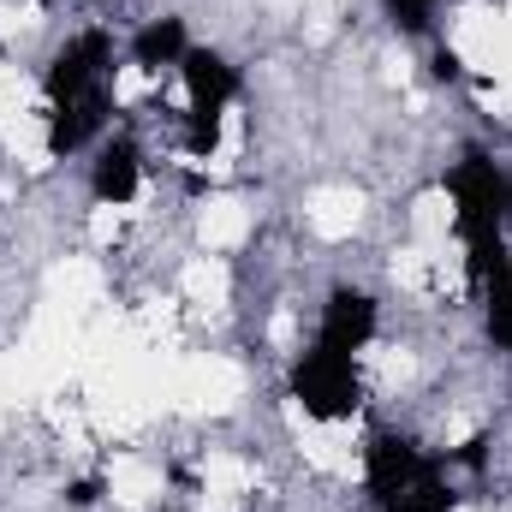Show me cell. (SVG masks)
Segmentation results:
<instances>
[{"mask_svg": "<svg viewBox=\"0 0 512 512\" xmlns=\"http://www.w3.org/2000/svg\"><path fill=\"white\" fill-rule=\"evenodd\" d=\"M114 36L102 24L66 36L42 72V102H48V155H78L102 143L114 126Z\"/></svg>", "mask_w": 512, "mask_h": 512, "instance_id": "cell-1", "label": "cell"}, {"mask_svg": "<svg viewBox=\"0 0 512 512\" xmlns=\"http://www.w3.org/2000/svg\"><path fill=\"white\" fill-rule=\"evenodd\" d=\"M364 489L382 512H459L447 459L423 453L399 429H370L364 435Z\"/></svg>", "mask_w": 512, "mask_h": 512, "instance_id": "cell-2", "label": "cell"}, {"mask_svg": "<svg viewBox=\"0 0 512 512\" xmlns=\"http://www.w3.org/2000/svg\"><path fill=\"white\" fill-rule=\"evenodd\" d=\"M447 203L465 245V274L477 280L495 256H507V167H495L489 149H465L447 167Z\"/></svg>", "mask_w": 512, "mask_h": 512, "instance_id": "cell-3", "label": "cell"}, {"mask_svg": "<svg viewBox=\"0 0 512 512\" xmlns=\"http://www.w3.org/2000/svg\"><path fill=\"white\" fill-rule=\"evenodd\" d=\"M179 78H185V149L191 155H215L221 149V126H227V108L239 102V66L215 48H197L179 60Z\"/></svg>", "mask_w": 512, "mask_h": 512, "instance_id": "cell-4", "label": "cell"}, {"mask_svg": "<svg viewBox=\"0 0 512 512\" xmlns=\"http://www.w3.org/2000/svg\"><path fill=\"white\" fill-rule=\"evenodd\" d=\"M286 387H292L298 411H304V417H316V423H346V417H358V411H364L358 358L328 352V346H316V340L298 352V364H292Z\"/></svg>", "mask_w": 512, "mask_h": 512, "instance_id": "cell-5", "label": "cell"}, {"mask_svg": "<svg viewBox=\"0 0 512 512\" xmlns=\"http://www.w3.org/2000/svg\"><path fill=\"white\" fill-rule=\"evenodd\" d=\"M376 328H382V304L364 286H334L322 298V316H316V346L346 352V358H364L370 340H376Z\"/></svg>", "mask_w": 512, "mask_h": 512, "instance_id": "cell-6", "label": "cell"}, {"mask_svg": "<svg viewBox=\"0 0 512 512\" xmlns=\"http://www.w3.org/2000/svg\"><path fill=\"white\" fill-rule=\"evenodd\" d=\"M137 185H143V149H137V137L131 131H108L96 143V161H90V197L102 209H126L131 197H137Z\"/></svg>", "mask_w": 512, "mask_h": 512, "instance_id": "cell-7", "label": "cell"}, {"mask_svg": "<svg viewBox=\"0 0 512 512\" xmlns=\"http://www.w3.org/2000/svg\"><path fill=\"white\" fill-rule=\"evenodd\" d=\"M477 298H483V328H489V346L512 352V251L495 256L477 280Z\"/></svg>", "mask_w": 512, "mask_h": 512, "instance_id": "cell-8", "label": "cell"}, {"mask_svg": "<svg viewBox=\"0 0 512 512\" xmlns=\"http://www.w3.org/2000/svg\"><path fill=\"white\" fill-rule=\"evenodd\" d=\"M191 54V36H185V18H149L137 36H131V66L143 72H179V60Z\"/></svg>", "mask_w": 512, "mask_h": 512, "instance_id": "cell-9", "label": "cell"}, {"mask_svg": "<svg viewBox=\"0 0 512 512\" xmlns=\"http://www.w3.org/2000/svg\"><path fill=\"white\" fill-rule=\"evenodd\" d=\"M382 6L405 36H423V30L435 24V6H441V0H382Z\"/></svg>", "mask_w": 512, "mask_h": 512, "instance_id": "cell-10", "label": "cell"}, {"mask_svg": "<svg viewBox=\"0 0 512 512\" xmlns=\"http://www.w3.org/2000/svg\"><path fill=\"white\" fill-rule=\"evenodd\" d=\"M435 72H441V78H459V54H453V48H441V54H435Z\"/></svg>", "mask_w": 512, "mask_h": 512, "instance_id": "cell-11", "label": "cell"}, {"mask_svg": "<svg viewBox=\"0 0 512 512\" xmlns=\"http://www.w3.org/2000/svg\"><path fill=\"white\" fill-rule=\"evenodd\" d=\"M507 233H512V167H507Z\"/></svg>", "mask_w": 512, "mask_h": 512, "instance_id": "cell-12", "label": "cell"}, {"mask_svg": "<svg viewBox=\"0 0 512 512\" xmlns=\"http://www.w3.org/2000/svg\"><path fill=\"white\" fill-rule=\"evenodd\" d=\"M96 6H114V0H96Z\"/></svg>", "mask_w": 512, "mask_h": 512, "instance_id": "cell-13", "label": "cell"}]
</instances>
